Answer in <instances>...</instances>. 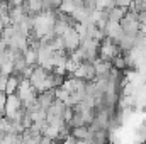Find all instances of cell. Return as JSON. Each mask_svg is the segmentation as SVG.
Returning <instances> with one entry per match:
<instances>
[{
  "label": "cell",
  "mask_w": 146,
  "mask_h": 144,
  "mask_svg": "<svg viewBox=\"0 0 146 144\" xmlns=\"http://www.w3.org/2000/svg\"><path fill=\"white\" fill-rule=\"evenodd\" d=\"M56 100V90H42L36 95V102L41 110H46L53 105V102Z\"/></svg>",
  "instance_id": "6da1fadb"
},
{
  "label": "cell",
  "mask_w": 146,
  "mask_h": 144,
  "mask_svg": "<svg viewBox=\"0 0 146 144\" xmlns=\"http://www.w3.org/2000/svg\"><path fill=\"white\" fill-rule=\"evenodd\" d=\"M88 136H90L88 126H76V127H72L70 129V137L76 139L78 143H87Z\"/></svg>",
  "instance_id": "7a4b0ae2"
},
{
  "label": "cell",
  "mask_w": 146,
  "mask_h": 144,
  "mask_svg": "<svg viewBox=\"0 0 146 144\" xmlns=\"http://www.w3.org/2000/svg\"><path fill=\"white\" fill-rule=\"evenodd\" d=\"M19 83H21V80H19L17 76L9 75V76H7V85H5V95H14V93H17Z\"/></svg>",
  "instance_id": "3957f363"
},
{
  "label": "cell",
  "mask_w": 146,
  "mask_h": 144,
  "mask_svg": "<svg viewBox=\"0 0 146 144\" xmlns=\"http://www.w3.org/2000/svg\"><path fill=\"white\" fill-rule=\"evenodd\" d=\"M110 66L119 70V71H127V65H126V58L122 54H117L110 59Z\"/></svg>",
  "instance_id": "277c9868"
},
{
  "label": "cell",
  "mask_w": 146,
  "mask_h": 144,
  "mask_svg": "<svg viewBox=\"0 0 146 144\" xmlns=\"http://www.w3.org/2000/svg\"><path fill=\"white\" fill-rule=\"evenodd\" d=\"M129 9H133L136 14H139V12H146V0H133L131 5H129Z\"/></svg>",
  "instance_id": "5b68a950"
},
{
  "label": "cell",
  "mask_w": 146,
  "mask_h": 144,
  "mask_svg": "<svg viewBox=\"0 0 146 144\" xmlns=\"http://www.w3.org/2000/svg\"><path fill=\"white\" fill-rule=\"evenodd\" d=\"M5 100H7V95L3 92H0V117L5 114Z\"/></svg>",
  "instance_id": "8992f818"
},
{
  "label": "cell",
  "mask_w": 146,
  "mask_h": 144,
  "mask_svg": "<svg viewBox=\"0 0 146 144\" xmlns=\"http://www.w3.org/2000/svg\"><path fill=\"white\" fill-rule=\"evenodd\" d=\"M133 0H114V5L115 7H121V9H127L131 5Z\"/></svg>",
  "instance_id": "52a82bcc"
}]
</instances>
